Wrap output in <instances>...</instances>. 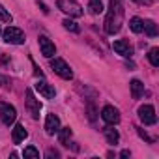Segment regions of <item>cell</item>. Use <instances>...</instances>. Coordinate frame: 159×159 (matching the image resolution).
Here are the masks:
<instances>
[{"instance_id":"1","label":"cell","mask_w":159,"mask_h":159,"mask_svg":"<svg viewBox=\"0 0 159 159\" xmlns=\"http://www.w3.org/2000/svg\"><path fill=\"white\" fill-rule=\"evenodd\" d=\"M122 17H124V10L120 6V0H111V8L105 19V30L107 34H116L122 26Z\"/></svg>"},{"instance_id":"2","label":"cell","mask_w":159,"mask_h":159,"mask_svg":"<svg viewBox=\"0 0 159 159\" xmlns=\"http://www.w3.org/2000/svg\"><path fill=\"white\" fill-rule=\"evenodd\" d=\"M56 4H58V10H62L69 17H81L84 13L83 6L79 4V2H75V0H58Z\"/></svg>"},{"instance_id":"3","label":"cell","mask_w":159,"mask_h":159,"mask_svg":"<svg viewBox=\"0 0 159 159\" xmlns=\"http://www.w3.org/2000/svg\"><path fill=\"white\" fill-rule=\"evenodd\" d=\"M51 67L56 75H60L62 79H66V81H69V79H73V71L71 67L66 64V60L62 58H51Z\"/></svg>"},{"instance_id":"4","label":"cell","mask_w":159,"mask_h":159,"mask_svg":"<svg viewBox=\"0 0 159 159\" xmlns=\"http://www.w3.org/2000/svg\"><path fill=\"white\" fill-rule=\"evenodd\" d=\"M2 36H4V41H6V43H13V45H21V43H25V32H23L21 28L8 26V28L2 32Z\"/></svg>"},{"instance_id":"5","label":"cell","mask_w":159,"mask_h":159,"mask_svg":"<svg viewBox=\"0 0 159 159\" xmlns=\"http://www.w3.org/2000/svg\"><path fill=\"white\" fill-rule=\"evenodd\" d=\"M15 118H17V111H15L13 105L4 103V101L0 103V120H2V124L11 125V124L15 122Z\"/></svg>"},{"instance_id":"6","label":"cell","mask_w":159,"mask_h":159,"mask_svg":"<svg viewBox=\"0 0 159 159\" xmlns=\"http://www.w3.org/2000/svg\"><path fill=\"white\" fill-rule=\"evenodd\" d=\"M26 109H28V112H30V116H32L34 120H39L41 105H39V101L34 98V92H32L30 88L26 90Z\"/></svg>"},{"instance_id":"7","label":"cell","mask_w":159,"mask_h":159,"mask_svg":"<svg viewBox=\"0 0 159 159\" xmlns=\"http://www.w3.org/2000/svg\"><path fill=\"white\" fill-rule=\"evenodd\" d=\"M139 118L142 120L144 125H153V124L157 122V118H155V109H153L152 105H142V107H139Z\"/></svg>"},{"instance_id":"8","label":"cell","mask_w":159,"mask_h":159,"mask_svg":"<svg viewBox=\"0 0 159 159\" xmlns=\"http://www.w3.org/2000/svg\"><path fill=\"white\" fill-rule=\"evenodd\" d=\"M101 118H103L105 124L114 125V124L120 122V112H118V109H114L112 105H107V107H103V111H101Z\"/></svg>"},{"instance_id":"9","label":"cell","mask_w":159,"mask_h":159,"mask_svg":"<svg viewBox=\"0 0 159 159\" xmlns=\"http://www.w3.org/2000/svg\"><path fill=\"white\" fill-rule=\"evenodd\" d=\"M39 49H41V54L45 56V58H52L54 56V52H56V47H54V43L47 38V36H39Z\"/></svg>"},{"instance_id":"10","label":"cell","mask_w":159,"mask_h":159,"mask_svg":"<svg viewBox=\"0 0 159 159\" xmlns=\"http://www.w3.org/2000/svg\"><path fill=\"white\" fill-rule=\"evenodd\" d=\"M60 129V118L56 114H47V120H45V131L47 135H56Z\"/></svg>"},{"instance_id":"11","label":"cell","mask_w":159,"mask_h":159,"mask_svg":"<svg viewBox=\"0 0 159 159\" xmlns=\"http://www.w3.org/2000/svg\"><path fill=\"white\" fill-rule=\"evenodd\" d=\"M36 90L45 98V99H52L54 96H56V90L49 84V83H45V81H38V84H36Z\"/></svg>"},{"instance_id":"12","label":"cell","mask_w":159,"mask_h":159,"mask_svg":"<svg viewBox=\"0 0 159 159\" xmlns=\"http://www.w3.org/2000/svg\"><path fill=\"white\" fill-rule=\"evenodd\" d=\"M112 49H114L118 54H122V56H131V54H133V47H131L125 39L114 41V43H112Z\"/></svg>"},{"instance_id":"13","label":"cell","mask_w":159,"mask_h":159,"mask_svg":"<svg viewBox=\"0 0 159 159\" xmlns=\"http://www.w3.org/2000/svg\"><path fill=\"white\" fill-rule=\"evenodd\" d=\"M129 88H131L133 99H140V98H142V94H144V84L139 81V79H133V81L129 83Z\"/></svg>"},{"instance_id":"14","label":"cell","mask_w":159,"mask_h":159,"mask_svg":"<svg viewBox=\"0 0 159 159\" xmlns=\"http://www.w3.org/2000/svg\"><path fill=\"white\" fill-rule=\"evenodd\" d=\"M26 137H28V131L25 129V125L17 124V125L13 127V142H15V144H21Z\"/></svg>"},{"instance_id":"15","label":"cell","mask_w":159,"mask_h":159,"mask_svg":"<svg viewBox=\"0 0 159 159\" xmlns=\"http://www.w3.org/2000/svg\"><path fill=\"white\" fill-rule=\"evenodd\" d=\"M142 32H146L150 38H155L157 36V25L152 19H146V21H142Z\"/></svg>"},{"instance_id":"16","label":"cell","mask_w":159,"mask_h":159,"mask_svg":"<svg viewBox=\"0 0 159 159\" xmlns=\"http://www.w3.org/2000/svg\"><path fill=\"white\" fill-rule=\"evenodd\" d=\"M103 133H105V139H107V142L109 144H118V140H120V135H118V131L114 129V127H105L103 129Z\"/></svg>"},{"instance_id":"17","label":"cell","mask_w":159,"mask_h":159,"mask_svg":"<svg viewBox=\"0 0 159 159\" xmlns=\"http://www.w3.org/2000/svg\"><path fill=\"white\" fill-rule=\"evenodd\" d=\"M88 10H90L92 15H99V13H103V2H101V0H90V2H88Z\"/></svg>"},{"instance_id":"18","label":"cell","mask_w":159,"mask_h":159,"mask_svg":"<svg viewBox=\"0 0 159 159\" xmlns=\"http://www.w3.org/2000/svg\"><path fill=\"white\" fill-rule=\"evenodd\" d=\"M58 133H60V144L67 146V140L71 139V129H69V127H60Z\"/></svg>"},{"instance_id":"19","label":"cell","mask_w":159,"mask_h":159,"mask_svg":"<svg viewBox=\"0 0 159 159\" xmlns=\"http://www.w3.org/2000/svg\"><path fill=\"white\" fill-rule=\"evenodd\" d=\"M23 157L25 159H39V152L34 146H26L25 152H23Z\"/></svg>"},{"instance_id":"20","label":"cell","mask_w":159,"mask_h":159,"mask_svg":"<svg viewBox=\"0 0 159 159\" xmlns=\"http://www.w3.org/2000/svg\"><path fill=\"white\" fill-rule=\"evenodd\" d=\"M129 28H131L135 34H140V32H142V19H139V17H133V19L129 21Z\"/></svg>"},{"instance_id":"21","label":"cell","mask_w":159,"mask_h":159,"mask_svg":"<svg viewBox=\"0 0 159 159\" xmlns=\"http://www.w3.org/2000/svg\"><path fill=\"white\" fill-rule=\"evenodd\" d=\"M148 60H150V64L152 66H159V49L157 47H153V49H150V52H148Z\"/></svg>"},{"instance_id":"22","label":"cell","mask_w":159,"mask_h":159,"mask_svg":"<svg viewBox=\"0 0 159 159\" xmlns=\"http://www.w3.org/2000/svg\"><path fill=\"white\" fill-rule=\"evenodd\" d=\"M64 28L66 30H69V32H75V34H79V32H81V28H79V25L75 23V21H71V19H64Z\"/></svg>"},{"instance_id":"23","label":"cell","mask_w":159,"mask_h":159,"mask_svg":"<svg viewBox=\"0 0 159 159\" xmlns=\"http://www.w3.org/2000/svg\"><path fill=\"white\" fill-rule=\"evenodd\" d=\"M0 21H4V23H11V15L10 11H6V8L0 4Z\"/></svg>"},{"instance_id":"24","label":"cell","mask_w":159,"mask_h":159,"mask_svg":"<svg viewBox=\"0 0 159 159\" xmlns=\"http://www.w3.org/2000/svg\"><path fill=\"white\" fill-rule=\"evenodd\" d=\"M137 133H139V135H140V139H144L146 142H150V144L153 142V139H152V137H150V135H148V133H146L144 129H140V127H137Z\"/></svg>"},{"instance_id":"25","label":"cell","mask_w":159,"mask_h":159,"mask_svg":"<svg viewBox=\"0 0 159 159\" xmlns=\"http://www.w3.org/2000/svg\"><path fill=\"white\" fill-rule=\"evenodd\" d=\"M88 118H90V122H96V109L92 103H88Z\"/></svg>"},{"instance_id":"26","label":"cell","mask_w":159,"mask_h":159,"mask_svg":"<svg viewBox=\"0 0 159 159\" xmlns=\"http://www.w3.org/2000/svg\"><path fill=\"white\" fill-rule=\"evenodd\" d=\"M47 157H60V153H58L56 150H49V152H47Z\"/></svg>"},{"instance_id":"27","label":"cell","mask_w":159,"mask_h":159,"mask_svg":"<svg viewBox=\"0 0 159 159\" xmlns=\"http://www.w3.org/2000/svg\"><path fill=\"white\" fill-rule=\"evenodd\" d=\"M38 4H39V8H41V11H43V13H49V8H47L43 2H38Z\"/></svg>"},{"instance_id":"28","label":"cell","mask_w":159,"mask_h":159,"mask_svg":"<svg viewBox=\"0 0 159 159\" xmlns=\"http://www.w3.org/2000/svg\"><path fill=\"white\" fill-rule=\"evenodd\" d=\"M135 2H139V4H146V6H150L153 0H135Z\"/></svg>"},{"instance_id":"29","label":"cell","mask_w":159,"mask_h":159,"mask_svg":"<svg viewBox=\"0 0 159 159\" xmlns=\"http://www.w3.org/2000/svg\"><path fill=\"white\" fill-rule=\"evenodd\" d=\"M120 155H122V157H129V155H131V152H129V150H124Z\"/></svg>"},{"instance_id":"30","label":"cell","mask_w":159,"mask_h":159,"mask_svg":"<svg viewBox=\"0 0 159 159\" xmlns=\"http://www.w3.org/2000/svg\"><path fill=\"white\" fill-rule=\"evenodd\" d=\"M0 34H2V30H0Z\"/></svg>"}]
</instances>
